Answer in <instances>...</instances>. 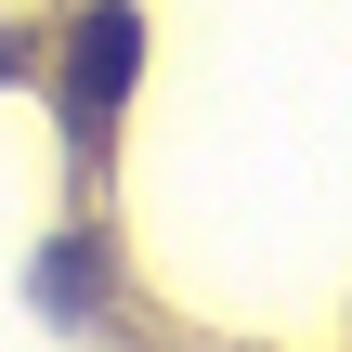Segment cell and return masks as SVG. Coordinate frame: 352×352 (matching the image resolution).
Returning a JSON list of instances; mask_svg holds the SVG:
<instances>
[{"label":"cell","mask_w":352,"mask_h":352,"mask_svg":"<svg viewBox=\"0 0 352 352\" xmlns=\"http://www.w3.org/2000/svg\"><path fill=\"white\" fill-rule=\"evenodd\" d=\"M131 78H144V0H91V13H78V39H65V131H78V170L104 157V131H118Z\"/></svg>","instance_id":"cell-1"},{"label":"cell","mask_w":352,"mask_h":352,"mask_svg":"<svg viewBox=\"0 0 352 352\" xmlns=\"http://www.w3.org/2000/svg\"><path fill=\"white\" fill-rule=\"evenodd\" d=\"M39 287H52V314H91V248H52V274H39Z\"/></svg>","instance_id":"cell-2"}]
</instances>
